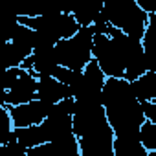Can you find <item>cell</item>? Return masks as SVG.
Listing matches in <instances>:
<instances>
[{
    "instance_id": "1",
    "label": "cell",
    "mask_w": 156,
    "mask_h": 156,
    "mask_svg": "<svg viewBox=\"0 0 156 156\" xmlns=\"http://www.w3.org/2000/svg\"><path fill=\"white\" fill-rule=\"evenodd\" d=\"M94 59L107 77H125L134 81L147 72L141 39H136L116 26H112L108 33H96Z\"/></svg>"
},
{
    "instance_id": "2",
    "label": "cell",
    "mask_w": 156,
    "mask_h": 156,
    "mask_svg": "<svg viewBox=\"0 0 156 156\" xmlns=\"http://www.w3.org/2000/svg\"><path fill=\"white\" fill-rule=\"evenodd\" d=\"M73 132L79 140L81 156H116V132L107 118L103 101L75 99Z\"/></svg>"
},
{
    "instance_id": "3",
    "label": "cell",
    "mask_w": 156,
    "mask_h": 156,
    "mask_svg": "<svg viewBox=\"0 0 156 156\" xmlns=\"http://www.w3.org/2000/svg\"><path fill=\"white\" fill-rule=\"evenodd\" d=\"M103 105L116 134L140 132L145 118L141 101L125 77H107L103 87Z\"/></svg>"
},
{
    "instance_id": "4",
    "label": "cell",
    "mask_w": 156,
    "mask_h": 156,
    "mask_svg": "<svg viewBox=\"0 0 156 156\" xmlns=\"http://www.w3.org/2000/svg\"><path fill=\"white\" fill-rule=\"evenodd\" d=\"M94 39L96 31L92 26H81V30L68 39H61L55 44V51L61 66L83 72L85 66L94 59Z\"/></svg>"
},
{
    "instance_id": "5",
    "label": "cell",
    "mask_w": 156,
    "mask_h": 156,
    "mask_svg": "<svg viewBox=\"0 0 156 156\" xmlns=\"http://www.w3.org/2000/svg\"><path fill=\"white\" fill-rule=\"evenodd\" d=\"M103 11L112 26L136 39H143L149 24V13L141 9L136 0H105Z\"/></svg>"
},
{
    "instance_id": "6",
    "label": "cell",
    "mask_w": 156,
    "mask_h": 156,
    "mask_svg": "<svg viewBox=\"0 0 156 156\" xmlns=\"http://www.w3.org/2000/svg\"><path fill=\"white\" fill-rule=\"evenodd\" d=\"M39 75L24 66L6 68L2 79V99L0 105H20L37 98Z\"/></svg>"
},
{
    "instance_id": "7",
    "label": "cell",
    "mask_w": 156,
    "mask_h": 156,
    "mask_svg": "<svg viewBox=\"0 0 156 156\" xmlns=\"http://www.w3.org/2000/svg\"><path fill=\"white\" fill-rule=\"evenodd\" d=\"M35 50V30L19 22L15 17V22L11 24L6 48H4V66L13 68L20 66L26 57H30Z\"/></svg>"
},
{
    "instance_id": "8",
    "label": "cell",
    "mask_w": 156,
    "mask_h": 156,
    "mask_svg": "<svg viewBox=\"0 0 156 156\" xmlns=\"http://www.w3.org/2000/svg\"><path fill=\"white\" fill-rule=\"evenodd\" d=\"M19 22L37 30V31H44L50 37H53L57 42L61 39H68L72 35H75L81 30V24L72 13H55V15H37V17H17Z\"/></svg>"
},
{
    "instance_id": "9",
    "label": "cell",
    "mask_w": 156,
    "mask_h": 156,
    "mask_svg": "<svg viewBox=\"0 0 156 156\" xmlns=\"http://www.w3.org/2000/svg\"><path fill=\"white\" fill-rule=\"evenodd\" d=\"M107 81V73L96 59H92L85 70L79 73L77 81L72 85V94L81 101H103V87Z\"/></svg>"
},
{
    "instance_id": "10",
    "label": "cell",
    "mask_w": 156,
    "mask_h": 156,
    "mask_svg": "<svg viewBox=\"0 0 156 156\" xmlns=\"http://www.w3.org/2000/svg\"><path fill=\"white\" fill-rule=\"evenodd\" d=\"M9 108V114L13 118V125L15 127H31V125H39L42 123L50 110H51V103H46L39 98L28 101V103H20V105H6Z\"/></svg>"
},
{
    "instance_id": "11",
    "label": "cell",
    "mask_w": 156,
    "mask_h": 156,
    "mask_svg": "<svg viewBox=\"0 0 156 156\" xmlns=\"http://www.w3.org/2000/svg\"><path fill=\"white\" fill-rule=\"evenodd\" d=\"M28 156H81L79 140L75 134H70L61 140L46 141L28 151Z\"/></svg>"
},
{
    "instance_id": "12",
    "label": "cell",
    "mask_w": 156,
    "mask_h": 156,
    "mask_svg": "<svg viewBox=\"0 0 156 156\" xmlns=\"http://www.w3.org/2000/svg\"><path fill=\"white\" fill-rule=\"evenodd\" d=\"M20 66L33 70L37 75H55L61 62H59V57L53 46V48H35L33 53L26 57Z\"/></svg>"
},
{
    "instance_id": "13",
    "label": "cell",
    "mask_w": 156,
    "mask_h": 156,
    "mask_svg": "<svg viewBox=\"0 0 156 156\" xmlns=\"http://www.w3.org/2000/svg\"><path fill=\"white\" fill-rule=\"evenodd\" d=\"M61 2L62 11L72 13L81 26H92L105 6V0H61Z\"/></svg>"
},
{
    "instance_id": "14",
    "label": "cell",
    "mask_w": 156,
    "mask_h": 156,
    "mask_svg": "<svg viewBox=\"0 0 156 156\" xmlns=\"http://www.w3.org/2000/svg\"><path fill=\"white\" fill-rule=\"evenodd\" d=\"M37 98L46 103H59L66 98H73L70 85L62 83L55 75H39L37 85Z\"/></svg>"
},
{
    "instance_id": "15",
    "label": "cell",
    "mask_w": 156,
    "mask_h": 156,
    "mask_svg": "<svg viewBox=\"0 0 156 156\" xmlns=\"http://www.w3.org/2000/svg\"><path fill=\"white\" fill-rule=\"evenodd\" d=\"M114 154L116 156H149V151L141 143L140 132H132V134H116Z\"/></svg>"
},
{
    "instance_id": "16",
    "label": "cell",
    "mask_w": 156,
    "mask_h": 156,
    "mask_svg": "<svg viewBox=\"0 0 156 156\" xmlns=\"http://www.w3.org/2000/svg\"><path fill=\"white\" fill-rule=\"evenodd\" d=\"M130 85H132V90H134L136 98L141 103L143 101H152L156 98V72L147 70L138 79L130 81Z\"/></svg>"
},
{
    "instance_id": "17",
    "label": "cell",
    "mask_w": 156,
    "mask_h": 156,
    "mask_svg": "<svg viewBox=\"0 0 156 156\" xmlns=\"http://www.w3.org/2000/svg\"><path fill=\"white\" fill-rule=\"evenodd\" d=\"M141 42H143L147 70L156 72V15H149V24H147Z\"/></svg>"
},
{
    "instance_id": "18",
    "label": "cell",
    "mask_w": 156,
    "mask_h": 156,
    "mask_svg": "<svg viewBox=\"0 0 156 156\" xmlns=\"http://www.w3.org/2000/svg\"><path fill=\"white\" fill-rule=\"evenodd\" d=\"M140 138H141V143L145 145V149L149 152L156 151V121L145 119L141 129H140Z\"/></svg>"
},
{
    "instance_id": "19",
    "label": "cell",
    "mask_w": 156,
    "mask_h": 156,
    "mask_svg": "<svg viewBox=\"0 0 156 156\" xmlns=\"http://www.w3.org/2000/svg\"><path fill=\"white\" fill-rule=\"evenodd\" d=\"M39 15V0H19L15 17H37Z\"/></svg>"
},
{
    "instance_id": "20",
    "label": "cell",
    "mask_w": 156,
    "mask_h": 156,
    "mask_svg": "<svg viewBox=\"0 0 156 156\" xmlns=\"http://www.w3.org/2000/svg\"><path fill=\"white\" fill-rule=\"evenodd\" d=\"M62 11L61 0H39V15H55Z\"/></svg>"
},
{
    "instance_id": "21",
    "label": "cell",
    "mask_w": 156,
    "mask_h": 156,
    "mask_svg": "<svg viewBox=\"0 0 156 156\" xmlns=\"http://www.w3.org/2000/svg\"><path fill=\"white\" fill-rule=\"evenodd\" d=\"M141 107H143L145 118L151 119V121H156V98H154L152 101H143Z\"/></svg>"
},
{
    "instance_id": "22",
    "label": "cell",
    "mask_w": 156,
    "mask_h": 156,
    "mask_svg": "<svg viewBox=\"0 0 156 156\" xmlns=\"http://www.w3.org/2000/svg\"><path fill=\"white\" fill-rule=\"evenodd\" d=\"M141 6V9H145L149 15H156V0H136Z\"/></svg>"
}]
</instances>
